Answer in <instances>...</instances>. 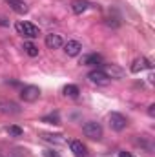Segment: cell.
Returning <instances> with one entry per match:
<instances>
[{
    "mask_svg": "<svg viewBox=\"0 0 155 157\" xmlns=\"http://www.w3.org/2000/svg\"><path fill=\"white\" fill-rule=\"evenodd\" d=\"M15 29H17L18 35H22V37H26V39H37V37L40 35L39 28H37L35 24L28 22V20H20V22H17V24H15Z\"/></svg>",
    "mask_w": 155,
    "mask_h": 157,
    "instance_id": "obj_1",
    "label": "cell"
},
{
    "mask_svg": "<svg viewBox=\"0 0 155 157\" xmlns=\"http://www.w3.org/2000/svg\"><path fill=\"white\" fill-rule=\"evenodd\" d=\"M82 132H84L86 137H89V139H93V141L102 139V126H100L99 122H95V121L86 122V124L82 126Z\"/></svg>",
    "mask_w": 155,
    "mask_h": 157,
    "instance_id": "obj_2",
    "label": "cell"
},
{
    "mask_svg": "<svg viewBox=\"0 0 155 157\" xmlns=\"http://www.w3.org/2000/svg\"><path fill=\"white\" fill-rule=\"evenodd\" d=\"M110 126H112V130H115V132H122L124 128H126V124H128V119L124 117L122 113H117V112H112L110 113Z\"/></svg>",
    "mask_w": 155,
    "mask_h": 157,
    "instance_id": "obj_3",
    "label": "cell"
},
{
    "mask_svg": "<svg viewBox=\"0 0 155 157\" xmlns=\"http://www.w3.org/2000/svg\"><path fill=\"white\" fill-rule=\"evenodd\" d=\"M20 97H22L26 102H35V101L40 97V90L37 88V86H24Z\"/></svg>",
    "mask_w": 155,
    "mask_h": 157,
    "instance_id": "obj_4",
    "label": "cell"
},
{
    "mask_svg": "<svg viewBox=\"0 0 155 157\" xmlns=\"http://www.w3.org/2000/svg\"><path fill=\"white\" fill-rule=\"evenodd\" d=\"M88 78L93 82V84H99V86H106L108 82H110V77L100 70V68H97V70H93V71H89V75Z\"/></svg>",
    "mask_w": 155,
    "mask_h": 157,
    "instance_id": "obj_5",
    "label": "cell"
},
{
    "mask_svg": "<svg viewBox=\"0 0 155 157\" xmlns=\"http://www.w3.org/2000/svg\"><path fill=\"white\" fill-rule=\"evenodd\" d=\"M44 42H46V46H47L49 49H59V48H62V46H64L62 37H60V35H57V33H49V35H46Z\"/></svg>",
    "mask_w": 155,
    "mask_h": 157,
    "instance_id": "obj_6",
    "label": "cell"
},
{
    "mask_svg": "<svg viewBox=\"0 0 155 157\" xmlns=\"http://www.w3.org/2000/svg\"><path fill=\"white\" fill-rule=\"evenodd\" d=\"M64 51H66L68 57H77L78 53L82 51V44L78 40H68L64 44Z\"/></svg>",
    "mask_w": 155,
    "mask_h": 157,
    "instance_id": "obj_7",
    "label": "cell"
},
{
    "mask_svg": "<svg viewBox=\"0 0 155 157\" xmlns=\"http://www.w3.org/2000/svg\"><path fill=\"white\" fill-rule=\"evenodd\" d=\"M144 70H152V62H150L148 59L141 57V59L133 60V64H131V73H141V71H144Z\"/></svg>",
    "mask_w": 155,
    "mask_h": 157,
    "instance_id": "obj_8",
    "label": "cell"
},
{
    "mask_svg": "<svg viewBox=\"0 0 155 157\" xmlns=\"http://www.w3.org/2000/svg\"><path fill=\"white\" fill-rule=\"evenodd\" d=\"M9 6H11V9L15 11V13H18V15H24V13H28L29 11V6L24 2V0H6Z\"/></svg>",
    "mask_w": 155,
    "mask_h": 157,
    "instance_id": "obj_9",
    "label": "cell"
},
{
    "mask_svg": "<svg viewBox=\"0 0 155 157\" xmlns=\"http://www.w3.org/2000/svg\"><path fill=\"white\" fill-rule=\"evenodd\" d=\"M100 62H102V57L97 55V53L86 55V57H82V60H80L82 66H100Z\"/></svg>",
    "mask_w": 155,
    "mask_h": 157,
    "instance_id": "obj_10",
    "label": "cell"
},
{
    "mask_svg": "<svg viewBox=\"0 0 155 157\" xmlns=\"http://www.w3.org/2000/svg\"><path fill=\"white\" fill-rule=\"evenodd\" d=\"M89 6H91V4H89L88 0H73V2H71V11H73L75 15H82L84 11H88Z\"/></svg>",
    "mask_w": 155,
    "mask_h": 157,
    "instance_id": "obj_11",
    "label": "cell"
},
{
    "mask_svg": "<svg viewBox=\"0 0 155 157\" xmlns=\"http://www.w3.org/2000/svg\"><path fill=\"white\" fill-rule=\"evenodd\" d=\"M70 148H71V152H73V155L75 157H86L88 155L86 146H84L80 141H71V143H70Z\"/></svg>",
    "mask_w": 155,
    "mask_h": 157,
    "instance_id": "obj_12",
    "label": "cell"
},
{
    "mask_svg": "<svg viewBox=\"0 0 155 157\" xmlns=\"http://www.w3.org/2000/svg\"><path fill=\"white\" fill-rule=\"evenodd\" d=\"M100 70H102V71H104V73H106L110 78H113V77H117V78L122 77V70H120V68H117V66H113V64H110V66H104V68H100Z\"/></svg>",
    "mask_w": 155,
    "mask_h": 157,
    "instance_id": "obj_13",
    "label": "cell"
},
{
    "mask_svg": "<svg viewBox=\"0 0 155 157\" xmlns=\"http://www.w3.org/2000/svg\"><path fill=\"white\" fill-rule=\"evenodd\" d=\"M24 51H26L29 57H37V55H39V48H37L33 42H24Z\"/></svg>",
    "mask_w": 155,
    "mask_h": 157,
    "instance_id": "obj_14",
    "label": "cell"
},
{
    "mask_svg": "<svg viewBox=\"0 0 155 157\" xmlns=\"http://www.w3.org/2000/svg\"><path fill=\"white\" fill-rule=\"evenodd\" d=\"M78 93H80V91H78V88L75 84H68V86L64 88V95H66V97H73V99H75V97H78Z\"/></svg>",
    "mask_w": 155,
    "mask_h": 157,
    "instance_id": "obj_15",
    "label": "cell"
},
{
    "mask_svg": "<svg viewBox=\"0 0 155 157\" xmlns=\"http://www.w3.org/2000/svg\"><path fill=\"white\" fill-rule=\"evenodd\" d=\"M42 122H47V124H60V117H59V113H51V115L42 117Z\"/></svg>",
    "mask_w": 155,
    "mask_h": 157,
    "instance_id": "obj_16",
    "label": "cell"
},
{
    "mask_svg": "<svg viewBox=\"0 0 155 157\" xmlns=\"http://www.w3.org/2000/svg\"><path fill=\"white\" fill-rule=\"evenodd\" d=\"M42 137H44L46 141H49V143H64L62 135H53V133H42Z\"/></svg>",
    "mask_w": 155,
    "mask_h": 157,
    "instance_id": "obj_17",
    "label": "cell"
},
{
    "mask_svg": "<svg viewBox=\"0 0 155 157\" xmlns=\"http://www.w3.org/2000/svg\"><path fill=\"white\" fill-rule=\"evenodd\" d=\"M7 133L13 135V137H20V135H22V128H18V126H9V128H7Z\"/></svg>",
    "mask_w": 155,
    "mask_h": 157,
    "instance_id": "obj_18",
    "label": "cell"
},
{
    "mask_svg": "<svg viewBox=\"0 0 155 157\" xmlns=\"http://www.w3.org/2000/svg\"><path fill=\"white\" fill-rule=\"evenodd\" d=\"M46 157H59V154H55V152H51V150H47L46 154H44Z\"/></svg>",
    "mask_w": 155,
    "mask_h": 157,
    "instance_id": "obj_19",
    "label": "cell"
},
{
    "mask_svg": "<svg viewBox=\"0 0 155 157\" xmlns=\"http://www.w3.org/2000/svg\"><path fill=\"white\" fill-rule=\"evenodd\" d=\"M148 113H150V115H152V117H153V115H155V106H153V104H152V106H150V108H148Z\"/></svg>",
    "mask_w": 155,
    "mask_h": 157,
    "instance_id": "obj_20",
    "label": "cell"
},
{
    "mask_svg": "<svg viewBox=\"0 0 155 157\" xmlns=\"http://www.w3.org/2000/svg\"><path fill=\"white\" fill-rule=\"evenodd\" d=\"M119 157H133V155L128 154V152H119Z\"/></svg>",
    "mask_w": 155,
    "mask_h": 157,
    "instance_id": "obj_21",
    "label": "cell"
},
{
    "mask_svg": "<svg viewBox=\"0 0 155 157\" xmlns=\"http://www.w3.org/2000/svg\"><path fill=\"white\" fill-rule=\"evenodd\" d=\"M7 24H9V22H6V18H4V17H0V26H7Z\"/></svg>",
    "mask_w": 155,
    "mask_h": 157,
    "instance_id": "obj_22",
    "label": "cell"
}]
</instances>
